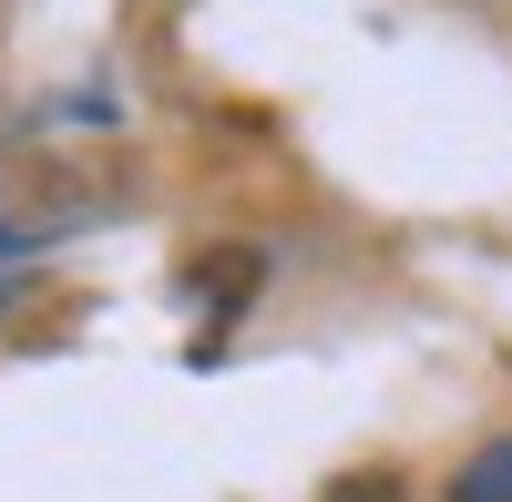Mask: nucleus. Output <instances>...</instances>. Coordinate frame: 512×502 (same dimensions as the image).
<instances>
[{"mask_svg": "<svg viewBox=\"0 0 512 502\" xmlns=\"http://www.w3.org/2000/svg\"><path fill=\"white\" fill-rule=\"evenodd\" d=\"M103 216V195L82 185V175H62V164H21L11 185H0V257H31V246H52V236H72V226H93Z\"/></svg>", "mask_w": 512, "mask_h": 502, "instance_id": "1", "label": "nucleus"}, {"mask_svg": "<svg viewBox=\"0 0 512 502\" xmlns=\"http://www.w3.org/2000/svg\"><path fill=\"white\" fill-rule=\"evenodd\" d=\"M185 287H195V298L216 308V318H236L256 287H267V257H256V246H205V257L185 267Z\"/></svg>", "mask_w": 512, "mask_h": 502, "instance_id": "2", "label": "nucleus"}, {"mask_svg": "<svg viewBox=\"0 0 512 502\" xmlns=\"http://www.w3.org/2000/svg\"><path fill=\"white\" fill-rule=\"evenodd\" d=\"M451 502H512V431H502V441H482L472 462L451 472Z\"/></svg>", "mask_w": 512, "mask_h": 502, "instance_id": "3", "label": "nucleus"}, {"mask_svg": "<svg viewBox=\"0 0 512 502\" xmlns=\"http://www.w3.org/2000/svg\"><path fill=\"white\" fill-rule=\"evenodd\" d=\"M318 502H410V482H400V472H338Z\"/></svg>", "mask_w": 512, "mask_h": 502, "instance_id": "4", "label": "nucleus"}, {"mask_svg": "<svg viewBox=\"0 0 512 502\" xmlns=\"http://www.w3.org/2000/svg\"><path fill=\"white\" fill-rule=\"evenodd\" d=\"M11 308H21V287H11V277H0V318H11Z\"/></svg>", "mask_w": 512, "mask_h": 502, "instance_id": "5", "label": "nucleus"}]
</instances>
